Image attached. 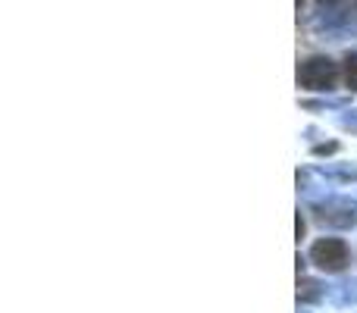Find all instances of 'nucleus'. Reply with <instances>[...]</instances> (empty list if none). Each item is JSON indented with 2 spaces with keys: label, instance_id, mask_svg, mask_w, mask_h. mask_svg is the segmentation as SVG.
I'll return each instance as SVG.
<instances>
[{
  "label": "nucleus",
  "instance_id": "f257e3e1",
  "mask_svg": "<svg viewBox=\"0 0 357 313\" xmlns=\"http://www.w3.org/2000/svg\"><path fill=\"white\" fill-rule=\"evenodd\" d=\"M298 88L304 91H314V94H329L335 91L342 79V63H335L333 56H323V54H314V56H304L298 63Z\"/></svg>",
  "mask_w": 357,
  "mask_h": 313
},
{
  "label": "nucleus",
  "instance_id": "f03ea898",
  "mask_svg": "<svg viewBox=\"0 0 357 313\" xmlns=\"http://www.w3.org/2000/svg\"><path fill=\"white\" fill-rule=\"evenodd\" d=\"M314 220L329 229H354L357 226V201L351 197H326L310 207Z\"/></svg>",
  "mask_w": 357,
  "mask_h": 313
},
{
  "label": "nucleus",
  "instance_id": "7ed1b4c3",
  "mask_svg": "<svg viewBox=\"0 0 357 313\" xmlns=\"http://www.w3.org/2000/svg\"><path fill=\"white\" fill-rule=\"evenodd\" d=\"M310 264L323 273H345L351 264V251L342 238H317L310 245Z\"/></svg>",
  "mask_w": 357,
  "mask_h": 313
},
{
  "label": "nucleus",
  "instance_id": "20e7f679",
  "mask_svg": "<svg viewBox=\"0 0 357 313\" xmlns=\"http://www.w3.org/2000/svg\"><path fill=\"white\" fill-rule=\"evenodd\" d=\"M323 295H326V285L320 279L298 276V304H317L323 301Z\"/></svg>",
  "mask_w": 357,
  "mask_h": 313
},
{
  "label": "nucleus",
  "instance_id": "39448f33",
  "mask_svg": "<svg viewBox=\"0 0 357 313\" xmlns=\"http://www.w3.org/2000/svg\"><path fill=\"white\" fill-rule=\"evenodd\" d=\"M342 82L351 94H357V50H348L342 56Z\"/></svg>",
  "mask_w": 357,
  "mask_h": 313
},
{
  "label": "nucleus",
  "instance_id": "423d86ee",
  "mask_svg": "<svg viewBox=\"0 0 357 313\" xmlns=\"http://www.w3.org/2000/svg\"><path fill=\"white\" fill-rule=\"evenodd\" d=\"M320 172L326 178L335 182H357V163H345V166H320Z\"/></svg>",
  "mask_w": 357,
  "mask_h": 313
},
{
  "label": "nucleus",
  "instance_id": "0eeeda50",
  "mask_svg": "<svg viewBox=\"0 0 357 313\" xmlns=\"http://www.w3.org/2000/svg\"><path fill=\"white\" fill-rule=\"evenodd\" d=\"M320 13H339V10H351V0H314Z\"/></svg>",
  "mask_w": 357,
  "mask_h": 313
},
{
  "label": "nucleus",
  "instance_id": "6e6552de",
  "mask_svg": "<svg viewBox=\"0 0 357 313\" xmlns=\"http://www.w3.org/2000/svg\"><path fill=\"white\" fill-rule=\"evenodd\" d=\"M314 157H329V154H339V142H326V144H314L310 148Z\"/></svg>",
  "mask_w": 357,
  "mask_h": 313
},
{
  "label": "nucleus",
  "instance_id": "1a4fd4ad",
  "mask_svg": "<svg viewBox=\"0 0 357 313\" xmlns=\"http://www.w3.org/2000/svg\"><path fill=\"white\" fill-rule=\"evenodd\" d=\"M342 123V129H357V110H351V113H345V116L339 119Z\"/></svg>",
  "mask_w": 357,
  "mask_h": 313
},
{
  "label": "nucleus",
  "instance_id": "9d476101",
  "mask_svg": "<svg viewBox=\"0 0 357 313\" xmlns=\"http://www.w3.org/2000/svg\"><path fill=\"white\" fill-rule=\"evenodd\" d=\"M304 232H307V222H304L301 210H298V220H295V238H298V241H301V238H304Z\"/></svg>",
  "mask_w": 357,
  "mask_h": 313
},
{
  "label": "nucleus",
  "instance_id": "9b49d317",
  "mask_svg": "<svg viewBox=\"0 0 357 313\" xmlns=\"http://www.w3.org/2000/svg\"><path fill=\"white\" fill-rule=\"evenodd\" d=\"M351 3H354V16H357V0H351Z\"/></svg>",
  "mask_w": 357,
  "mask_h": 313
},
{
  "label": "nucleus",
  "instance_id": "f8f14e48",
  "mask_svg": "<svg viewBox=\"0 0 357 313\" xmlns=\"http://www.w3.org/2000/svg\"><path fill=\"white\" fill-rule=\"evenodd\" d=\"M301 313H307V310H301Z\"/></svg>",
  "mask_w": 357,
  "mask_h": 313
}]
</instances>
